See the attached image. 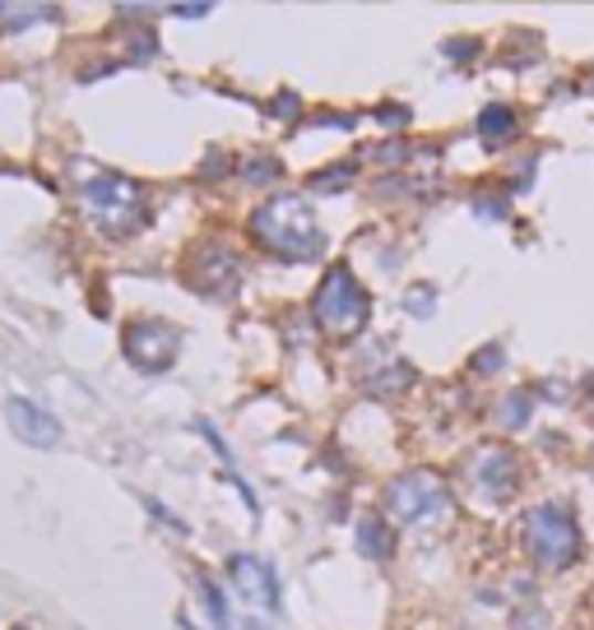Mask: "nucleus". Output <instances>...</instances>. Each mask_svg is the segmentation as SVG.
I'll use <instances>...</instances> for the list:
<instances>
[{
  "label": "nucleus",
  "mask_w": 594,
  "mask_h": 630,
  "mask_svg": "<svg viewBox=\"0 0 594 630\" xmlns=\"http://www.w3.org/2000/svg\"><path fill=\"white\" fill-rule=\"evenodd\" d=\"M251 237L283 260H316L325 251V232L302 196H279L270 204H260L251 213Z\"/></svg>",
  "instance_id": "nucleus-1"
},
{
  "label": "nucleus",
  "mask_w": 594,
  "mask_h": 630,
  "mask_svg": "<svg viewBox=\"0 0 594 630\" xmlns=\"http://www.w3.org/2000/svg\"><path fill=\"white\" fill-rule=\"evenodd\" d=\"M80 209L93 228H103L107 237H131L145 228V190L126 177H112V172H93L84 186H80Z\"/></svg>",
  "instance_id": "nucleus-2"
},
{
  "label": "nucleus",
  "mask_w": 594,
  "mask_h": 630,
  "mask_svg": "<svg viewBox=\"0 0 594 630\" xmlns=\"http://www.w3.org/2000/svg\"><path fill=\"white\" fill-rule=\"evenodd\" d=\"M525 547L539 566L566 570L581 552V533H576L572 511H562V505H539V511H530L525 515Z\"/></svg>",
  "instance_id": "nucleus-3"
},
{
  "label": "nucleus",
  "mask_w": 594,
  "mask_h": 630,
  "mask_svg": "<svg viewBox=\"0 0 594 630\" xmlns=\"http://www.w3.org/2000/svg\"><path fill=\"white\" fill-rule=\"evenodd\" d=\"M316 321L330 334H358L367 325V293L348 264H330L316 287Z\"/></svg>",
  "instance_id": "nucleus-4"
},
{
  "label": "nucleus",
  "mask_w": 594,
  "mask_h": 630,
  "mask_svg": "<svg viewBox=\"0 0 594 630\" xmlns=\"http://www.w3.org/2000/svg\"><path fill=\"white\" fill-rule=\"evenodd\" d=\"M386 505H390V515L399 524H423V519L441 515L446 505H450V496H446L437 473L418 469V473H404V477L390 482V487H386Z\"/></svg>",
  "instance_id": "nucleus-5"
},
{
  "label": "nucleus",
  "mask_w": 594,
  "mask_h": 630,
  "mask_svg": "<svg viewBox=\"0 0 594 630\" xmlns=\"http://www.w3.org/2000/svg\"><path fill=\"white\" fill-rule=\"evenodd\" d=\"M177 348H181V334L163 321H135L126 329V357L139 371H168L177 361Z\"/></svg>",
  "instance_id": "nucleus-6"
},
{
  "label": "nucleus",
  "mask_w": 594,
  "mask_h": 630,
  "mask_svg": "<svg viewBox=\"0 0 594 630\" xmlns=\"http://www.w3.org/2000/svg\"><path fill=\"white\" fill-rule=\"evenodd\" d=\"M6 422L14 427V435L23 445H33V450H52L61 445V422L46 413V408H38L33 399H10L6 403Z\"/></svg>",
  "instance_id": "nucleus-7"
},
{
  "label": "nucleus",
  "mask_w": 594,
  "mask_h": 630,
  "mask_svg": "<svg viewBox=\"0 0 594 630\" xmlns=\"http://www.w3.org/2000/svg\"><path fill=\"white\" fill-rule=\"evenodd\" d=\"M228 575H232V589L247 602H256V608H265V612H279V579L265 561H256V556H232Z\"/></svg>",
  "instance_id": "nucleus-8"
},
{
  "label": "nucleus",
  "mask_w": 594,
  "mask_h": 630,
  "mask_svg": "<svg viewBox=\"0 0 594 630\" xmlns=\"http://www.w3.org/2000/svg\"><path fill=\"white\" fill-rule=\"evenodd\" d=\"M469 477L479 482V492H483L488 501H502V496L515 492V454L502 450V445H488L479 459H473Z\"/></svg>",
  "instance_id": "nucleus-9"
},
{
  "label": "nucleus",
  "mask_w": 594,
  "mask_h": 630,
  "mask_svg": "<svg viewBox=\"0 0 594 630\" xmlns=\"http://www.w3.org/2000/svg\"><path fill=\"white\" fill-rule=\"evenodd\" d=\"M42 19H56L52 6H0V33H14V29H33Z\"/></svg>",
  "instance_id": "nucleus-10"
},
{
  "label": "nucleus",
  "mask_w": 594,
  "mask_h": 630,
  "mask_svg": "<svg viewBox=\"0 0 594 630\" xmlns=\"http://www.w3.org/2000/svg\"><path fill=\"white\" fill-rule=\"evenodd\" d=\"M196 594H200V602L209 608V621H213V630H232V617H228V602H223V594H219V585H213L209 575H200L196 579Z\"/></svg>",
  "instance_id": "nucleus-11"
},
{
  "label": "nucleus",
  "mask_w": 594,
  "mask_h": 630,
  "mask_svg": "<svg viewBox=\"0 0 594 630\" xmlns=\"http://www.w3.org/2000/svg\"><path fill=\"white\" fill-rule=\"evenodd\" d=\"M479 130H483L488 144L511 139V135H515V112H511V107H488L483 120H479Z\"/></svg>",
  "instance_id": "nucleus-12"
},
{
  "label": "nucleus",
  "mask_w": 594,
  "mask_h": 630,
  "mask_svg": "<svg viewBox=\"0 0 594 630\" xmlns=\"http://www.w3.org/2000/svg\"><path fill=\"white\" fill-rule=\"evenodd\" d=\"M358 543H363L367 556H376V561H382V556H390V533H386L382 519H363V524H358Z\"/></svg>",
  "instance_id": "nucleus-13"
},
{
  "label": "nucleus",
  "mask_w": 594,
  "mask_h": 630,
  "mask_svg": "<svg viewBox=\"0 0 594 630\" xmlns=\"http://www.w3.org/2000/svg\"><path fill=\"white\" fill-rule=\"evenodd\" d=\"M173 14H181V19H205V14H209V6H177Z\"/></svg>",
  "instance_id": "nucleus-14"
},
{
  "label": "nucleus",
  "mask_w": 594,
  "mask_h": 630,
  "mask_svg": "<svg viewBox=\"0 0 594 630\" xmlns=\"http://www.w3.org/2000/svg\"><path fill=\"white\" fill-rule=\"evenodd\" d=\"M173 630H196V626H191V621H186V617H177V621H173Z\"/></svg>",
  "instance_id": "nucleus-15"
}]
</instances>
